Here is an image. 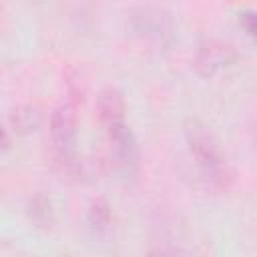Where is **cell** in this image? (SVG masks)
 <instances>
[{
    "label": "cell",
    "mask_w": 257,
    "mask_h": 257,
    "mask_svg": "<svg viewBox=\"0 0 257 257\" xmlns=\"http://www.w3.org/2000/svg\"><path fill=\"white\" fill-rule=\"evenodd\" d=\"M187 147L203 175V179L215 189H227L233 181V171L213 131L199 118H187L183 124Z\"/></svg>",
    "instance_id": "cell-1"
},
{
    "label": "cell",
    "mask_w": 257,
    "mask_h": 257,
    "mask_svg": "<svg viewBox=\"0 0 257 257\" xmlns=\"http://www.w3.org/2000/svg\"><path fill=\"white\" fill-rule=\"evenodd\" d=\"M50 141L62 165L74 169L78 165L76 147V120L70 104H58L50 114Z\"/></svg>",
    "instance_id": "cell-2"
},
{
    "label": "cell",
    "mask_w": 257,
    "mask_h": 257,
    "mask_svg": "<svg viewBox=\"0 0 257 257\" xmlns=\"http://www.w3.org/2000/svg\"><path fill=\"white\" fill-rule=\"evenodd\" d=\"M104 131L108 137V145H110V153H112L116 169L120 171L122 177H135L139 169V159H141L135 133L124 120L104 126Z\"/></svg>",
    "instance_id": "cell-3"
},
{
    "label": "cell",
    "mask_w": 257,
    "mask_h": 257,
    "mask_svg": "<svg viewBox=\"0 0 257 257\" xmlns=\"http://www.w3.org/2000/svg\"><path fill=\"white\" fill-rule=\"evenodd\" d=\"M235 58H237V52L231 44H227L223 40L209 38V40L201 42L195 52V68L203 76H213L217 70L233 64Z\"/></svg>",
    "instance_id": "cell-4"
},
{
    "label": "cell",
    "mask_w": 257,
    "mask_h": 257,
    "mask_svg": "<svg viewBox=\"0 0 257 257\" xmlns=\"http://www.w3.org/2000/svg\"><path fill=\"white\" fill-rule=\"evenodd\" d=\"M133 26L139 34L153 38V40H163L171 32V18L169 12L157 6H139L133 12Z\"/></svg>",
    "instance_id": "cell-5"
},
{
    "label": "cell",
    "mask_w": 257,
    "mask_h": 257,
    "mask_svg": "<svg viewBox=\"0 0 257 257\" xmlns=\"http://www.w3.org/2000/svg\"><path fill=\"white\" fill-rule=\"evenodd\" d=\"M96 110L102 126H110L114 122L124 120V98L122 92L114 86H106L96 98Z\"/></svg>",
    "instance_id": "cell-6"
},
{
    "label": "cell",
    "mask_w": 257,
    "mask_h": 257,
    "mask_svg": "<svg viewBox=\"0 0 257 257\" xmlns=\"http://www.w3.org/2000/svg\"><path fill=\"white\" fill-rule=\"evenodd\" d=\"M38 122H40V112L30 104H20L10 112L6 126L10 131H14L16 135H24V133L34 131L38 126Z\"/></svg>",
    "instance_id": "cell-7"
},
{
    "label": "cell",
    "mask_w": 257,
    "mask_h": 257,
    "mask_svg": "<svg viewBox=\"0 0 257 257\" xmlns=\"http://www.w3.org/2000/svg\"><path fill=\"white\" fill-rule=\"evenodd\" d=\"M88 221L94 229L102 231L110 225V207L104 199H98L90 205V211H88Z\"/></svg>",
    "instance_id": "cell-8"
},
{
    "label": "cell",
    "mask_w": 257,
    "mask_h": 257,
    "mask_svg": "<svg viewBox=\"0 0 257 257\" xmlns=\"http://www.w3.org/2000/svg\"><path fill=\"white\" fill-rule=\"evenodd\" d=\"M28 213H30L32 221L38 223V225H48V223H50V213H52V211H50V203H48L42 195H38V197H34V199L30 201Z\"/></svg>",
    "instance_id": "cell-9"
},
{
    "label": "cell",
    "mask_w": 257,
    "mask_h": 257,
    "mask_svg": "<svg viewBox=\"0 0 257 257\" xmlns=\"http://www.w3.org/2000/svg\"><path fill=\"white\" fill-rule=\"evenodd\" d=\"M239 16H241V24L247 30V34L257 40V10H245Z\"/></svg>",
    "instance_id": "cell-10"
},
{
    "label": "cell",
    "mask_w": 257,
    "mask_h": 257,
    "mask_svg": "<svg viewBox=\"0 0 257 257\" xmlns=\"http://www.w3.org/2000/svg\"><path fill=\"white\" fill-rule=\"evenodd\" d=\"M147 257H181V255H179L177 251H173V249L161 247V249H153V251H149Z\"/></svg>",
    "instance_id": "cell-11"
}]
</instances>
